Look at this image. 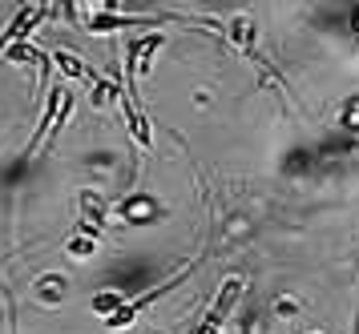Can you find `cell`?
I'll use <instances>...</instances> for the list:
<instances>
[{"instance_id": "cell-1", "label": "cell", "mask_w": 359, "mask_h": 334, "mask_svg": "<svg viewBox=\"0 0 359 334\" xmlns=\"http://www.w3.org/2000/svg\"><path fill=\"white\" fill-rule=\"evenodd\" d=\"M243 302V278H234L230 274L226 282H222V290H218V298H214V306H210V314H206V326H214V330H222V322L234 314V306Z\"/></svg>"}, {"instance_id": "cell-2", "label": "cell", "mask_w": 359, "mask_h": 334, "mask_svg": "<svg viewBox=\"0 0 359 334\" xmlns=\"http://www.w3.org/2000/svg\"><path fill=\"white\" fill-rule=\"evenodd\" d=\"M77 209H81V234H89V238H97L101 225H105V214H109V202L101 197L97 190H81V197H77Z\"/></svg>"}, {"instance_id": "cell-3", "label": "cell", "mask_w": 359, "mask_h": 334, "mask_svg": "<svg viewBox=\"0 0 359 334\" xmlns=\"http://www.w3.org/2000/svg\"><path fill=\"white\" fill-rule=\"evenodd\" d=\"M65 294H69V278L65 274H41L36 286H33V298L41 306H61L65 302Z\"/></svg>"}, {"instance_id": "cell-4", "label": "cell", "mask_w": 359, "mask_h": 334, "mask_svg": "<svg viewBox=\"0 0 359 334\" xmlns=\"http://www.w3.org/2000/svg\"><path fill=\"white\" fill-rule=\"evenodd\" d=\"M154 214H158V206H154V202H149L146 193H137V197H130V202H126V206H121V218H126V222H133V225L149 222V218H154Z\"/></svg>"}, {"instance_id": "cell-5", "label": "cell", "mask_w": 359, "mask_h": 334, "mask_svg": "<svg viewBox=\"0 0 359 334\" xmlns=\"http://www.w3.org/2000/svg\"><path fill=\"white\" fill-rule=\"evenodd\" d=\"M53 61H57V69H61V73H65V77H73V81L89 77V69H85V64L77 61V57H73V53H65V48H57V53H53Z\"/></svg>"}, {"instance_id": "cell-6", "label": "cell", "mask_w": 359, "mask_h": 334, "mask_svg": "<svg viewBox=\"0 0 359 334\" xmlns=\"http://www.w3.org/2000/svg\"><path fill=\"white\" fill-rule=\"evenodd\" d=\"M93 250H97V238H89V234H77V238H69V254L77 258V262L93 258Z\"/></svg>"}, {"instance_id": "cell-7", "label": "cell", "mask_w": 359, "mask_h": 334, "mask_svg": "<svg viewBox=\"0 0 359 334\" xmlns=\"http://www.w3.org/2000/svg\"><path fill=\"white\" fill-rule=\"evenodd\" d=\"M275 310H278V319H294L303 310V302L299 298H275Z\"/></svg>"}, {"instance_id": "cell-8", "label": "cell", "mask_w": 359, "mask_h": 334, "mask_svg": "<svg viewBox=\"0 0 359 334\" xmlns=\"http://www.w3.org/2000/svg\"><path fill=\"white\" fill-rule=\"evenodd\" d=\"M311 334H319V330H311Z\"/></svg>"}, {"instance_id": "cell-9", "label": "cell", "mask_w": 359, "mask_h": 334, "mask_svg": "<svg viewBox=\"0 0 359 334\" xmlns=\"http://www.w3.org/2000/svg\"><path fill=\"white\" fill-rule=\"evenodd\" d=\"M355 334H359V326H355Z\"/></svg>"}]
</instances>
